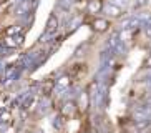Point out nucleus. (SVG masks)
<instances>
[{
	"label": "nucleus",
	"instance_id": "f257e3e1",
	"mask_svg": "<svg viewBox=\"0 0 151 133\" xmlns=\"http://www.w3.org/2000/svg\"><path fill=\"white\" fill-rule=\"evenodd\" d=\"M22 35H15V37H10V35H5L4 38V45L5 47H10V48H15L18 45H22Z\"/></svg>",
	"mask_w": 151,
	"mask_h": 133
},
{
	"label": "nucleus",
	"instance_id": "f03ea898",
	"mask_svg": "<svg viewBox=\"0 0 151 133\" xmlns=\"http://www.w3.org/2000/svg\"><path fill=\"white\" fill-rule=\"evenodd\" d=\"M91 25H93V28L96 32H105V30H108L110 23H108V20H105V18H95Z\"/></svg>",
	"mask_w": 151,
	"mask_h": 133
},
{
	"label": "nucleus",
	"instance_id": "7ed1b4c3",
	"mask_svg": "<svg viewBox=\"0 0 151 133\" xmlns=\"http://www.w3.org/2000/svg\"><path fill=\"white\" fill-rule=\"evenodd\" d=\"M57 30H58V20L55 15H50L48 22H47V32L48 33H55Z\"/></svg>",
	"mask_w": 151,
	"mask_h": 133
},
{
	"label": "nucleus",
	"instance_id": "20e7f679",
	"mask_svg": "<svg viewBox=\"0 0 151 133\" xmlns=\"http://www.w3.org/2000/svg\"><path fill=\"white\" fill-rule=\"evenodd\" d=\"M75 110H76V105L73 102H68V103H65V106L62 108V113H63V116H71L75 113Z\"/></svg>",
	"mask_w": 151,
	"mask_h": 133
},
{
	"label": "nucleus",
	"instance_id": "39448f33",
	"mask_svg": "<svg viewBox=\"0 0 151 133\" xmlns=\"http://www.w3.org/2000/svg\"><path fill=\"white\" fill-rule=\"evenodd\" d=\"M105 12H106L108 15H111V17H120V15H121V9H120V7L111 5V4L105 7Z\"/></svg>",
	"mask_w": 151,
	"mask_h": 133
},
{
	"label": "nucleus",
	"instance_id": "423d86ee",
	"mask_svg": "<svg viewBox=\"0 0 151 133\" xmlns=\"http://www.w3.org/2000/svg\"><path fill=\"white\" fill-rule=\"evenodd\" d=\"M101 10V2L100 0H90L88 2V12L90 13H96Z\"/></svg>",
	"mask_w": 151,
	"mask_h": 133
},
{
	"label": "nucleus",
	"instance_id": "0eeeda50",
	"mask_svg": "<svg viewBox=\"0 0 151 133\" xmlns=\"http://www.w3.org/2000/svg\"><path fill=\"white\" fill-rule=\"evenodd\" d=\"M57 85H58V87H62V88H67V87H70V85H71L70 77H68V75L60 77V78H58V82H57Z\"/></svg>",
	"mask_w": 151,
	"mask_h": 133
},
{
	"label": "nucleus",
	"instance_id": "6e6552de",
	"mask_svg": "<svg viewBox=\"0 0 151 133\" xmlns=\"http://www.w3.org/2000/svg\"><path fill=\"white\" fill-rule=\"evenodd\" d=\"M20 32H22V28L17 25L14 27H9L7 30H5V35H10V37H15V35H20Z\"/></svg>",
	"mask_w": 151,
	"mask_h": 133
},
{
	"label": "nucleus",
	"instance_id": "1a4fd4ad",
	"mask_svg": "<svg viewBox=\"0 0 151 133\" xmlns=\"http://www.w3.org/2000/svg\"><path fill=\"white\" fill-rule=\"evenodd\" d=\"M116 45H118V33H113V35L108 38V47H110V48H115Z\"/></svg>",
	"mask_w": 151,
	"mask_h": 133
},
{
	"label": "nucleus",
	"instance_id": "9d476101",
	"mask_svg": "<svg viewBox=\"0 0 151 133\" xmlns=\"http://www.w3.org/2000/svg\"><path fill=\"white\" fill-rule=\"evenodd\" d=\"M10 118H12V116H10V111H2V113H0V120H2V121H10Z\"/></svg>",
	"mask_w": 151,
	"mask_h": 133
},
{
	"label": "nucleus",
	"instance_id": "9b49d317",
	"mask_svg": "<svg viewBox=\"0 0 151 133\" xmlns=\"http://www.w3.org/2000/svg\"><path fill=\"white\" fill-rule=\"evenodd\" d=\"M143 66H146V68H151V53H150V57L145 60V63H143Z\"/></svg>",
	"mask_w": 151,
	"mask_h": 133
},
{
	"label": "nucleus",
	"instance_id": "f8f14e48",
	"mask_svg": "<svg viewBox=\"0 0 151 133\" xmlns=\"http://www.w3.org/2000/svg\"><path fill=\"white\" fill-rule=\"evenodd\" d=\"M146 33H148V35L151 37V25H150V27H148V28H146Z\"/></svg>",
	"mask_w": 151,
	"mask_h": 133
}]
</instances>
